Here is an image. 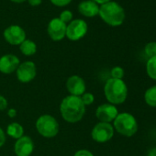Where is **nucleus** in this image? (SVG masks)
I'll return each mask as SVG.
<instances>
[{
	"label": "nucleus",
	"mask_w": 156,
	"mask_h": 156,
	"mask_svg": "<svg viewBox=\"0 0 156 156\" xmlns=\"http://www.w3.org/2000/svg\"><path fill=\"white\" fill-rule=\"evenodd\" d=\"M60 112L65 121L69 123H76L83 119L86 114V107L80 97L69 95L62 100Z\"/></svg>",
	"instance_id": "f257e3e1"
},
{
	"label": "nucleus",
	"mask_w": 156,
	"mask_h": 156,
	"mask_svg": "<svg viewBox=\"0 0 156 156\" xmlns=\"http://www.w3.org/2000/svg\"><path fill=\"white\" fill-rule=\"evenodd\" d=\"M104 94L108 103L116 106L123 104L128 97V87L123 79L109 78L104 86Z\"/></svg>",
	"instance_id": "f03ea898"
},
{
	"label": "nucleus",
	"mask_w": 156,
	"mask_h": 156,
	"mask_svg": "<svg viewBox=\"0 0 156 156\" xmlns=\"http://www.w3.org/2000/svg\"><path fill=\"white\" fill-rule=\"evenodd\" d=\"M98 15L105 23L111 27L122 25L126 17L124 9L115 1H110L99 6Z\"/></svg>",
	"instance_id": "7ed1b4c3"
},
{
	"label": "nucleus",
	"mask_w": 156,
	"mask_h": 156,
	"mask_svg": "<svg viewBox=\"0 0 156 156\" xmlns=\"http://www.w3.org/2000/svg\"><path fill=\"white\" fill-rule=\"evenodd\" d=\"M114 129L124 137H131L138 131V122L133 115L128 112L119 113L113 121Z\"/></svg>",
	"instance_id": "20e7f679"
},
{
	"label": "nucleus",
	"mask_w": 156,
	"mask_h": 156,
	"mask_svg": "<svg viewBox=\"0 0 156 156\" xmlns=\"http://www.w3.org/2000/svg\"><path fill=\"white\" fill-rule=\"evenodd\" d=\"M35 126L39 134L48 139L55 137L60 130V125L57 119L49 114L41 115L39 117Z\"/></svg>",
	"instance_id": "39448f33"
},
{
	"label": "nucleus",
	"mask_w": 156,
	"mask_h": 156,
	"mask_svg": "<svg viewBox=\"0 0 156 156\" xmlns=\"http://www.w3.org/2000/svg\"><path fill=\"white\" fill-rule=\"evenodd\" d=\"M88 30L87 23L83 20H73L66 27V34L68 40L72 41H79L86 36Z\"/></svg>",
	"instance_id": "423d86ee"
},
{
	"label": "nucleus",
	"mask_w": 156,
	"mask_h": 156,
	"mask_svg": "<svg viewBox=\"0 0 156 156\" xmlns=\"http://www.w3.org/2000/svg\"><path fill=\"white\" fill-rule=\"evenodd\" d=\"M114 130L115 129L110 123L98 122L94 126L91 131V137L96 142L105 143L113 138Z\"/></svg>",
	"instance_id": "0eeeda50"
},
{
	"label": "nucleus",
	"mask_w": 156,
	"mask_h": 156,
	"mask_svg": "<svg viewBox=\"0 0 156 156\" xmlns=\"http://www.w3.org/2000/svg\"><path fill=\"white\" fill-rule=\"evenodd\" d=\"M18 80L20 83L27 84L31 82L37 75L36 64L31 61H26L20 63L16 71Z\"/></svg>",
	"instance_id": "6e6552de"
},
{
	"label": "nucleus",
	"mask_w": 156,
	"mask_h": 156,
	"mask_svg": "<svg viewBox=\"0 0 156 156\" xmlns=\"http://www.w3.org/2000/svg\"><path fill=\"white\" fill-rule=\"evenodd\" d=\"M4 38L11 45H20L26 40V32L20 26L11 25L4 30Z\"/></svg>",
	"instance_id": "1a4fd4ad"
},
{
	"label": "nucleus",
	"mask_w": 156,
	"mask_h": 156,
	"mask_svg": "<svg viewBox=\"0 0 156 156\" xmlns=\"http://www.w3.org/2000/svg\"><path fill=\"white\" fill-rule=\"evenodd\" d=\"M66 27L67 25L63 23L59 18L52 19L49 22L48 28H47V31H48L50 38L54 41H62V39L65 38Z\"/></svg>",
	"instance_id": "9d476101"
},
{
	"label": "nucleus",
	"mask_w": 156,
	"mask_h": 156,
	"mask_svg": "<svg viewBox=\"0 0 156 156\" xmlns=\"http://www.w3.org/2000/svg\"><path fill=\"white\" fill-rule=\"evenodd\" d=\"M118 114H119V111H118L117 107L110 103L102 104L98 106L96 110V117L99 120V122L110 123L114 121Z\"/></svg>",
	"instance_id": "9b49d317"
},
{
	"label": "nucleus",
	"mask_w": 156,
	"mask_h": 156,
	"mask_svg": "<svg viewBox=\"0 0 156 156\" xmlns=\"http://www.w3.org/2000/svg\"><path fill=\"white\" fill-rule=\"evenodd\" d=\"M66 89L71 96L81 97L86 92V82L79 75L73 74L70 76L66 81Z\"/></svg>",
	"instance_id": "f8f14e48"
},
{
	"label": "nucleus",
	"mask_w": 156,
	"mask_h": 156,
	"mask_svg": "<svg viewBox=\"0 0 156 156\" xmlns=\"http://www.w3.org/2000/svg\"><path fill=\"white\" fill-rule=\"evenodd\" d=\"M34 150V142L29 136H22L14 144V151L17 156H30Z\"/></svg>",
	"instance_id": "ddd939ff"
},
{
	"label": "nucleus",
	"mask_w": 156,
	"mask_h": 156,
	"mask_svg": "<svg viewBox=\"0 0 156 156\" xmlns=\"http://www.w3.org/2000/svg\"><path fill=\"white\" fill-rule=\"evenodd\" d=\"M20 64L19 57L14 54H5L0 57V72L5 74H10L17 71Z\"/></svg>",
	"instance_id": "4468645a"
},
{
	"label": "nucleus",
	"mask_w": 156,
	"mask_h": 156,
	"mask_svg": "<svg viewBox=\"0 0 156 156\" xmlns=\"http://www.w3.org/2000/svg\"><path fill=\"white\" fill-rule=\"evenodd\" d=\"M78 11L81 15L87 18H93L98 15L99 5L94 0H85L78 5Z\"/></svg>",
	"instance_id": "2eb2a0df"
},
{
	"label": "nucleus",
	"mask_w": 156,
	"mask_h": 156,
	"mask_svg": "<svg viewBox=\"0 0 156 156\" xmlns=\"http://www.w3.org/2000/svg\"><path fill=\"white\" fill-rule=\"evenodd\" d=\"M7 134L13 139H20L24 136V129L23 126L18 122H12L9 124L7 128Z\"/></svg>",
	"instance_id": "dca6fc26"
},
{
	"label": "nucleus",
	"mask_w": 156,
	"mask_h": 156,
	"mask_svg": "<svg viewBox=\"0 0 156 156\" xmlns=\"http://www.w3.org/2000/svg\"><path fill=\"white\" fill-rule=\"evenodd\" d=\"M20 50L21 53L24 54L25 56H32L37 51V45L33 41L26 39L20 45Z\"/></svg>",
	"instance_id": "f3484780"
},
{
	"label": "nucleus",
	"mask_w": 156,
	"mask_h": 156,
	"mask_svg": "<svg viewBox=\"0 0 156 156\" xmlns=\"http://www.w3.org/2000/svg\"><path fill=\"white\" fill-rule=\"evenodd\" d=\"M144 100L149 107L156 108V86H152L145 91Z\"/></svg>",
	"instance_id": "a211bd4d"
},
{
	"label": "nucleus",
	"mask_w": 156,
	"mask_h": 156,
	"mask_svg": "<svg viewBox=\"0 0 156 156\" xmlns=\"http://www.w3.org/2000/svg\"><path fill=\"white\" fill-rule=\"evenodd\" d=\"M146 73L151 79L156 81V56L148 59L146 62Z\"/></svg>",
	"instance_id": "6ab92c4d"
},
{
	"label": "nucleus",
	"mask_w": 156,
	"mask_h": 156,
	"mask_svg": "<svg viewBox=\"0 0 156 156\" xmlns=\"http://www.w3.org/2000/svg\"><path fill=\"white\" fill-rule=\"evenodd\" d=\"M144 52L148 58H152L156 56V41L148 42L144 47Z\"/></svg>",
	"instance_id": "aec40b11"
},
{
	"label": "nucleus",
	"mask_w": 156,
	"mask_h": 156,
	"mask_svg": "<svg viewBox=\"0 0 156 156\" xmlns=\"http://www.w3.org/2000/svg\"><path fill=\"white\" fill-rule=\"evenodd\" d=\"M110 74L111 78L114 79H122L124 76V69L120 66H115L111 69Z\"/></svg>",
	"instance_id": "412c9836"
},
{
	"label": "nucleus",
	"mask_w": 156,
	"mask_h": 156,
	"mask_svg": "<svg viewBox=\"0 0 156 156\" xmlns=\"http://www.w3.org/2000/svg\"><path fill=\"white\" fill-rule=\"evenodd\" d=\"M83 104L85 105V107L90 106L94 103L95 101V97L92 93H84L81 97H80Z\"/></svg>",
	"instance_id": "4be33fe9"
},
{
	"label": "nucleus",
	"mask_w": 156,
	"mask_h": 156,
	"mask_svg": "<svg viewBox=\"0 0 156 156\" xmlns=\"http://www.w3.org/2000/svg\"><path fill=\"white\" fill-rule=\"evenodd\" d=\"M59 19H60L63 23H65V24L67 25V24H69V23L73 20V13H72L70 10H63V11L60 14Z\"/></svg>",
	"instance_id": "5701e85b"
},
{
	"label": "nucleus",
	"mask_w": 156,
	"mask_h": 156,
	"mask_svg": "<svg viewBox=\"0 0 156 156\" xmlns=\"http://www.w3.org/2000/svg\"><path fill=\"white\" fill-rule=\"evenodd\" d=\"M50 1L52 5L62 8V7H66L67 5H69L72 2V0H50Z\"/></svg>",
	"instance_id": "b1692460"
},
{
	"label": "nucleus",
	"mask_w": 156,
	"mask_h": 156,
	"mask_svg": "<svg viewBox=\"0 0 156 156\" xmlns=\"http://www.w3.org/2000/svg\"><path fill=\"white\" fill-rule=\"evenodd\" d=\"M8 100L7 98L2 96V95H0V111H4L8 108Z\"/></svg>",
	"instance_id": "393cba45"
},
{
	"label": "nucleus",
	"mask_w": 156,
	"mask_h": 156,
	"mask_svg": "<svg viewBox=\"0 0 156 156\" xmlns=\"http://www.w3.org/2000/svg\"><path fill=\"white\" fill-rule=\"evenodd\" d=\"M73 156H94V154H93L90 151L83 149V150L77 151L74 153Z\"/></svg>",
	"instance_id": "a878e982"
},
{
	"label": "nucleus",
	"mask_w": 156,
	"mask_h": 156,
	"mask_svg": "<svg viewBox=\"0 0 156 156\" xmlns=\"http://www.w3.org/2000/svg\"><path fill=\"white\" fill-rule=\"evenodd\" d=\"M5 142H6V133L0 128V148L5 144Z\"/></svg>",
	"instance_id": "bb28decb"
},
{
	"label": "nucleus",
	"mask_w": 156,
	"mask_h": 156,
	"mask_svg": "<svg viewBox=\"0 0 156 156\" xmlns=\"http://www.w3.org/2000/svg\"><path fill=\"white\" fill-rule=\"evenodd\" d=\"M31 7H38L41 4L42 0H27Z\"/></svg>",
	"instance_id": "cd10ccee"
},
{
	"label": "nucleus",
	"mask_w": 156,
	"mask_h": 156,
	"mask_svg": "<svg viewBox=\"0 0 156 156\" xmlns=\"http://www.w3.org/2000/svg\"><path fill=\"white\" fill-rule=\"evenodd\" d=\"M8 115H9V118L13 119V118H15L17 116V110L15 108H9L8 110Z\"/></svg>",
	"instance_id": "c85d7f7f"
},
{
	"label": "nucleus",
	"mask_w": 156,
	"mask_h": 156,
	"mask_svg": "<svg viewBox=\"0 0 156 156\" xmlns=\"http://www.w3.org/2000/svg\"><path fill=\"white\" fill-rule=\"evenodd\" d=\"M94 1L97 3V4H98V5H103V4H106V3H108V2H110V1H112V0H94Z\"/></svg>",
	"instance_id": "c756f323"
},
{
	"label": "nucleus",
	"mask_w": 156,
	"mask_h": 156,
	"mask_svg": "<svg viewBox=\"0 0 156 156\" xmlns=\"http://www.w3.org/2000/svg\"><path fill=\"white\" fill-rule=\"evenodd\" d=\"M11 2H14V3H18V4H20V3H23L25 1H27V0H10Z\"/></svg>",
	"instance_id": "7c9ffc66"
}]
</instances>
